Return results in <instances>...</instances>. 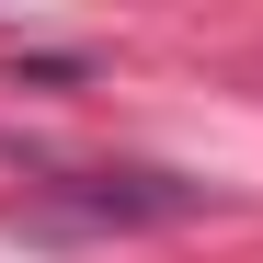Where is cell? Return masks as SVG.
Listing matches in <instances>:
<instances>
[{"label": "cell", "mask_w": 263, "mask_h": 263, "mask_svg": "<svg viewBox=\"0 0 263 263\" xmlns=\"http://www.w3.org/2000/svg\"><path fill=\"white\" fill-rule=\"evenodd\" d=\"M206 195L172 183V172H92V183H46L23 217L34 229H160V217H195Z\"/></svg>", "instance_id": "1"}]
</instances>
